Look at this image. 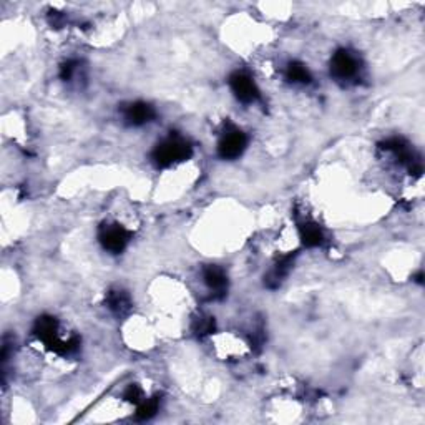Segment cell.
Returning a JSON list of instances; mask_svg holds the SVG:
<instances>
[{"instance_id":"6da1fadb","label":"cell","mask_w":425,"mask_h":425,"mask_svg":"<svg viewBox=\"0 0 425 425\" xmlns=\"http://www.w3.org/2000/svg\"><path fill=\"white\" fill-rule=\"evenodd\" d=\"M33 335L58 356H70L78 351L80 347V339L75 338V335H72L70 339H60L57 319L50 316H42L37 319L35 324H33Z\"/></svg>"},{"instance_id":"7a4b0ae2","label":"cell","mask_w":425,"mask_h":425,"mask_svg":"<svg viewBox=\"0 0 425 425\" xmlns=\"http://www.w3.org/2000/svg\"><path fill=\"white\" fill-rule=\"evenodd\" d=\"M191 155H193V147L188 140L180 135H169L156 144L151 153V160L158 168H169L190 160Z\"/></svg>"},{"instance_id":"3957f363","label":"cell","mask_w":425,"mask_h":425,"mask_svg":"<svg viewBox=\"0 0 425 425\" xmlns=\"http://www.w3.org/2000/svg\"><path fill=\"white\" fill-rule=\"evenodd\" d=\"M360 74V60L354 52L347 49L338 50L331 58V76L335 82L349 83Z\"/></svg>"},{"instance_id":"277c9868","label":"cell","mask_w":425,"mask_h":425,"mask_svg":"<svg viewBox=\"0 0 425 425\" xmlns=\"http://www.w3.org/2000/svg\"><path fill=\"white\" fill-rule=\"evenodd\" d=\"M131 240V233L118 223H105L99 229V241L101 248L112 254H120L125 251Z\"/></svg>"},{"instance_id":"5b68a950","label":"cell","mask_w":425,"mask_h":425,"mask_svg":"<svg viewBox=\"0 0 425 425\" xmlns=\"http://www.w3.org/2000/svg\"><path fill=\"white\" fill-rule=\"evenodd\" d=\"M248 147V137L236 126H228L218 143V155L223 160H236Z\"/></svg>"},{"instance_id":"8992f818","label":"cell","mask_w":425,"mask_h":425,"mask_svg":"<svg viewBox=\"0 0 425 425\" xmlns=\"http://www.w3.org/2000/svg\"><path fill=\"white\" fill-rule=\"evenodd\" d=\"M229 87H231V92L235 93L236 99L244 105L254 103L259 99L258 85L246 72H235L229 76Z\"/></svg>"},{"instance_id":"52a82bcc","label":"cell","mask_w":425,"mask_h":425,"mask_svg":"<svg viewBox=\"0 0 425 425\" xmlns=\"http://www.w3.org/2000/svg\"><path fill=\"white\" fill-rule=\"evenodd\" d=\"M123 122L130 126H143L155 120L156 112L150 103L144 101H133L123 106Z\"/></svg>"},{"instance_id":"ba28073f","label":"cell","mask_w":425,"mask_h":425,"mask_svg":"<svg viewBox=\"0 0 425 425\" xmlns=\"http://www.w3.org/2000/svg\"><path fill=\"white\" fill-rule=\"evenodd\" d=\"M203 281L211 291V299H223L228 291V276L223 267L210 265L203 269Z\"/></svg>"},{"instance_id":"9c48e42d","label":"cell","mask_w":425,"mask_h":425,"mask_svg":"<svg viewBox=\"0 0 425 425\" xmlns=\"http://www.w3.org/2000/svg\"><path fill=\"white\" fill-rule=\"evenodd\" d=\"M297 229H299V238L306 248H321V246H324V231L317 223H314L311 219H303L297 223Z\"/></svg>"},{"instance_id":"30bf717a","label":"cell","mask_w":425,"mask_h":425,"mask_svg":"<svg viewBox=\"0 0 425 425\" xmlns=\"http://www.w3.org/2000/svg\"><path fill=\"white\" fill-rule=\"evenodd\" d=\"M294 258H296V254H288V256H283L278 262H276V265L273 266V269H271L269 273L265 276L266 288L278 289L279 286H281V283L288 278L289 271H291L292 265H294Z\"/></svg>"},{"instance_id":"8fae6325","label":"cell","mask_w":425,"mask_h":425,"mask_svg":"<svg viewBox=\"0 0 425 425\" xmlns=\"http://www.w3.org/2000/svg\"><path fill=\"white\" fill-rule=\"evenodd\" d=\"M106 306L115 316H126L131 311V297L123 289H112L106 292Z\"/></svg>"},{"instance_id":"7c38bea8","label":"cell","mask_w":425,"mask_h":425,"mask_svg":"<svg viewBox=\"0 0 425 425\" xmlns=\"http://www.w3.org/2000/svg\"><path fill=\"white\" fill-rule=\"evenodd\" d=\"M286 80L296 85H308L311 83L312 75L304 63L291 62L286 69Z\"/></svg>"},{"instance_id":"4fadbf2b","label":"cell","mask_w":425,"mask_h":425,"mask_svg":"<svg viewBox=\"0 0 425 425\" xmlns=\"http://www.w3.org/2000/svg\"><path fill=\"white\" fill-rule=\"evenodd\" d=\"M160 410V399L158 397H150L143 399L138 403L137 409V420H150L156 415V412Z\"/></svg>"},{"instance_id":"5bb4252c","label":"cell","mask_w":425,"mask_h":425,"mask_svg":"<svg viewBox=\"0 0 425 425\" xmlns=\"http://www.w3.org/2000/svg\"><path fill=\"white\" fill-rule=\"evenodd\" d=\"M216 329V322L215 317L211 316H199L194 319L193 322V333L198 335V338H206V335H210L215 333Z\"/></svg>"},{"instance_id":"9a60e30c","label":"cell","mask_w":425,"mask_h":425,"mask_svg":"<svg viewBox=\"0 0 425 425\" xmlns=\"http://www.w3.org/2000/svg\"><path fill=\"white\" fill-rule=\"evenodd\" d=\"M123 399H125L126 402L138 406V403L144 399V395H143V390H142V388H140V385L131 384L130 388L125 390V394H123Z\"/></svg>"},{"instance_id":"2e32d148","label":"cell","mask_w":425,"mask_h":425,"mask_svg":"<svg viewBox=\"0 0 425 425\" xmlns=\"http://www.w3.org/2000/svg\"><path fill=\"white\" fill-rule=\"evenodd\" d=\"M76 69H78V62L70 60L63 63L60 67V78L65 80V82H70V80L74 78V75L76 74Z\"/></svg>"},{"instance_id":"e0dca14e","label":"cell","mask_w":425,"mask_h":425,"mask_svg":"<svg viewBox=\"0 0 425 425\" xmlns=\"http://www.w3.org/2000/svg\"><path fill=\"white\" fill-rule=\"evenodd\" d=\"M415 281H417L419 284H422V283H424V273H422V271H420V273H419L417 276H415Z\"/></svg>"}]
</instances>
